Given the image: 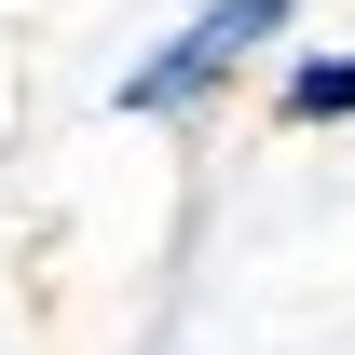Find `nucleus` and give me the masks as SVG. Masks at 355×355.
Segmentation results:
<instances>
[{
	"label": "nucleus",
	"instance_id": "obj_1",
	"mask_svg": "<svg viewBox=\"0 0 355 355\" xmlns=\"http://www.w3.org/2000/svg\"><path fill=\"white\" fill-rule=\"evenodd\" d=\"M287 28H301V0H191L150 55H123L110 110H123V123H205V110H219V96L246 83Z\"/></svg>",
	"mask_w": 355,
	"mask_h": 355
},
{
	"label": "nucleus",
	"instance_id": "obj_2",
	"mask_svg": "<svg viewBox=\"0 0 355 355\" xmlns=\"http://www.w3.org/2000/svg\"><path fill=\"white\" fill-rule=\"evenodd\" d=\"M273 123H287V137L355 123V55H342V42H301L287 69H273Z\"/></svg>",
	"mask_w": 355,
	"mask_h": 355
}]
</instances>
